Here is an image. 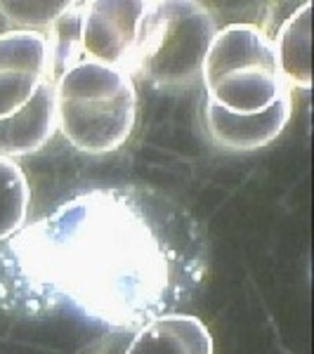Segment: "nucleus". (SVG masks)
<instances>
[{
    "label": "nucleus",
    "mask_w": 314,
    "mask_h": 354,
    "mask_svg": "<svg viewBox=\"0 0 314 354\" xmlns=\"http://www.w3.org/2000/svg\"><path fill=\"white\" fill-rule=\"evenodd\" d=\"M147 10V0H95L83 3L81 15V62H100L107 66H128L137 24Z\"/></svg>",
    "instance_id": "6"
},
{
    "label": "nucleus",
    "mask_w": 314,
    "mask_h": 354,
    "mask_svg": "<svg viewBox=\"0 0 314 354\" xmlns=\"http://www.w3.org/2000/svg\"><path fill=\"white\" fill-rule=\"evenodd\" d=\"M57 133L55 81L38 88L28 104L0 121V156L19 158L41 151Z\"/></svg>",
    "instance_id": "8"
},
{
    "label": "nucleus",
    "mask_w": 314,
    "mask_h": 354,
    "mask_svg": "<svg viewBox=\"0 0 314 354\" xmlns=\"http://www.w3.org/2000/svg\"><path fill=\"white\" fill-rule=\"evenodd\" d=\"M57 81L45 33H0V121L31 102L43 83Z\"/></svg>",
    "instance_id": "5"
},
{
    "label": "nucleus",
    "mask_w": 314,
    "mask_h": 354,
    "mask_svg": "<svg viewBox=\"0 0 314 354\" xmlns=\"http://www.w3.org/2000/svg\"><path fill=\"white\" fill-rule=\"evenodd\" d=\"M76 3H0V15L15 31L48 33Z\"/></svg>",
    "instance_id": "12"
},
{
    "label": "nucleus",
    "mask_w": 314,
    "mask_h": 354,
    "mask_svg": "<svg viewBox=\"0 0 314 354\" xmlns=\"http://www.w3.org/2000/svg\"><path fill=\"white\" fill-rule=\"evenodd\" d=\"M293 100L284 95L277 104L260 113H230L220 106H205V123L215 145L227 151H258L277 140L286 128Z\"/></svg>",
    "instance_id": "7"
},
{
    "label": "nucleus",
    "mask_w": 314,
    "mask_h": 354,
    "mask_svg": "<svg viewBox=\"0 0 314 354\" xmlns=\"http://www.w3.org/2000/svg\"><path fill=\"white\" fill-rule=\"evenodd\" d=\"M205 274V232L185 205L151 187H95L5 241L0 307L137 330L190 302Z\"/></svg>",
    "instance_id": "1"
},
{
    "label": "nucleus",
    "mask_w": 314,
    "mask_h": 354,
    "mask_svg": "<svg viewBox=\"0 0 314 354\" xmlns=\"http://www.w3.org/2000/svg\"><path fill=\"white\" fill-rule=\"evenodd\" d=\"M123 354H213V335L198 317L173 312L137 328Z\"/></svg>",
    "instance_id": "9"
},
{
    "label": "nucleus",
    "mask_w": 314,
    "mask_h": 354,
    "mask_svg": "<svg viewBox=\"0 0 314 354\" xmlns=\"http://www.w3.org/2000/svg\"><path fill=\"white\" fill-rule=\"evenodd\" d=\"M208 102L230 113H260L290 95L277 66L272 38L255 24L215 33L201 71Z\"/></svg>",
    "instance_id": "4"
},
{
    "label": "nucleus",
    "mask_w": 314,
    "mask_h": 354,
    "mask_svg": "<svg viewBox=\"0 0 314 354\" xmlns=\"http://www.w3.org/2000/svg\"><path fill=\"white\" fill-rule=\"evenodd\" d=\"M218 26L196 0H147L125 71L158 88H182L201 78Z\"/></svg>",
    "instance_id": "3"
},
{
    "label": "nucleus",
    "mask_w": 314,
    "mask_h": 354,
    "mask_svg": "<svg viewBox=\"0 0 314 354\" xmlns=\"http://www.w3.org/2000/svg\"><path fill=\"white\" fill-rule=\"evenodd\" d=\"M31 187L15 158L0 156V241L15 236L28 220Z\"/></svg>",
    "instance_id": "11"
},
{
    "label": "nucleus",
    "mask_w": 314,
    "mask_h": 354,
    "mask_svg": "<svg viewBox=\"0 0 314 354\" xmlns=\"http://www.w3.org/2000/svg\"><path fill=\"white\" fill-rule=\"evenodd\" d=\"M57 130L83 153L116 151L133 135L137 90L128 71L78 62L55 81Z\"/></svg>",
    "instance_id": "2"
},
{
    "label": "nucleus",
    "mask_w": 314,
    "mask_h": 354,
    "mask_svg": "<svg viewBox=\"0 0 314 354\" xmlns=\"http://www.w3.org/2000/svg\"><path fill=\"white\" fill-rule=\"evenodd\" d=\"M277 66L288 90L312 88V3H302L279 26L277 38L272 41Z\"/></svg>",
    "instance_id": "10"
}]
</instances>
